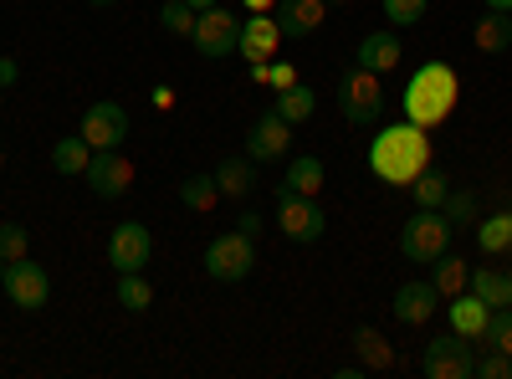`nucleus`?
Here are the masks:
<instances>
[{
	"label": "nucleus",
	"instance_id": "nucleus-32",
	"mask_svg": "<svg viewBox=\"0 0 512 379\" xmlns=\"http://www.w3.org/2000/svg\"><path fill=\"white\" fill-rule=\"evenodd\" d=\"M441 216L451 221V231L456 226H477V195L472 190H451L446 205H441Z\"/></svg>",
	"mask_w": 512,
	"mask_h": 379
},
{
	"label": "nucleus",
	"instance_id": "nucleus-41",
	"mask_svg": "<svg viewBox=\"0 0 512 379\" xmlns=\"http://www.w3.org/2000/svg\"><path fill=\"white\" fill-rule=\"evenodd\" d=\"M154 108L169 113V108H175V93H169V88H154Z\"/></svg>",
	"mask_w": 512,
	"mask_h": 379
},
{
	"label": "nucleus",
	"instance_id": "nucleus-23",
	"mask_svg": "<svg viewBox=\"0 0 512 379\" xmlns=\"http://www.w3.org/2000/svg\"><path fill=\"white\" fill-rule=\"evenodd\" d=\"M410 195H415V205H420V210H441V205H446V195H451V175H446V170H436V164H425V170L410 180Z\"/></svg>",
	"mask_w": 512,
	"mask_h": 379
},
{
	"label": "nucleus",
	"instance_id": "nucleus-46",
	"mask_svg": "<svg viewBox=\"0 0 512 379\" xmlns=\"http://www.w3.org/2000/svg\"><path fill=\"white\" fill-rule=\"evenodd\" d=\"M323 6H349V0H323Z\"/></svg>",
	"mask_w": 512,
	"mask_h": 379
},
{
	"label": "nucleus",
	"instance_id": "nucleus-19",
	"mask_svg": "<svg viewBox=\"0 0 512 379\" xmlns=\"http://www.w3.org/2000/svg\"><path fill=\"white\" fill-rule=\"evenodd\" d=\"M318 190H323V159L297 154L292 170H287V180L277 185V200H287V195H313V200H318Z\"/></svg>",
	"mask_w": 512,
	"mask_h": 379
},
{
	"label": "nucleus",
	"instance_id": "nucleus-44",
	"mask_svg": "<svg viewBox=\"0 0 512 379\" xmlns=\"http://www.w3.org/2000/svg\"><path fill=\"white\" fill-rule=\"evenodd\" d=\"M190 6H195V11H210V6H221V0H190Z\"/></svg>",
	"mask_w": 512,
	"mask_h": 379
},
{
	"label": "nucleus",
	"instance_id": "nucleus-7",
	"mask_svg": "<svg viewBox=\"0 0 512 379\" xmlns=\"http://www.w3.org/2000/svg\"><path fill=\"white\" fill-rule=\"evenodd\" d=\"M420 369L431 379H466L477 374V359H472V339H461V333H446V339H431L420 354Z\"/></svg>",
	"mask_w": 512,
	"mask_h": 379
},
{
	"label": "nucleus",
	"instance_id": "nucleus-22",
	"mask_svg": "<svg viewBox=\"0 0 512 379\" xmlns=\"http://www.w3.org/2000/svg\"><path fill=\"white\" fill-rule=\"evenodd\" d=\"M472 41H477V52H487V57H502V52L512 47V21H507V11H487V16L477 21Z\"/></svg>",
	"mask_w": 512,
	"mask_h": 379
},
{
	"label": "nucleus",
	"instance_id": "nucleus-21",
	"mask_svg": "<svg viewBox=\"0 0 512 379\" xmlns=\"http://www.w3.org/2000/svg\"><path fill=\"white\" fill-rule=\"evenodd\" d=\"M88 164H93V144L88 139H57L52 144V170L57 175H67V180H77V175H88Z\"/></svg>",
	"mask_w": 512,
	"mask_h": 379
},
{
	"label": "nucleus",
	"instance_id": "nucleus-17",
	"mask_svg": "<svg viewBox=\"0 0 512 379\" xmlns=\"http://www.w3.org/2000/svg\"><path fill=\"white\" fill-rule=\"evenodd\" d=\"M323 16H328L323 0H277V26H282V36H313V31L323 26Z\"/></svg>",
	"mask_w": 512,
	"mask_h": 379
},
{
	"label": "nucleus",
	"instance_id": "nucleus-10",
	"mask_svg": "<svg viewBox=\"0 0 512 379\" xmlns=\"http://www.w3.org/2000/svg\"><path fill=\"white\" fill-rule=\"evenodd\" d=\"M277 226L287 241H318L328 231V216L313 195H287V200H277Z\"/></svg>",
	"mask_w": 512,
	"mask_h": 379
},
{
	"label": "nucleus",
	"instance_id": "nucleus-27",
	"mask_svg": "<svg viewBox=\"0 0 512 379\" xmlns=\"http://www.w3.org/2000/svg\"><path fill=\"white\" fill-rule=\"evenodd\" d=\"M287 123H303V118H313V108H318V98H313V88L308 82H292V88H282L277 93V103H272Z\"/></svg>",
	"mask_w": 512,
	"mask_h": 379
},
{
	"label": "nucleus",
	"instance_id": "nucleus-4",
	"mask_svg": "<svg viewBox=\"0 0 512 379\" xmlns=\"http://www.w3.org/2000/svg\"><path fill=\"white\" fill-rule=\"evenodd\" d=\"M379 103H384L379 72H369V67L354 62L344 77H338V108H344L349 123H374V118H379Z\"/></svg>",
	"mask_w": 512,
	"mask_h": 379
},
{
	"label": "nucleus",
	"instance_id": "nucleus-13",
	"mask_svg": "<svg viewBox=\"0 0 512 379\" xmlns=\"http://www.w3.org/2000/svg\"><path fill=\"white\" fill-rule=\"evenodd\" d=\"M149 251H154V241H149V231H144L139 221L113 226V236H108V262H113V272H144Z\"/></svg>",
	"mask_w": 512,
	"mask_h": 379
},
{
	"label": "nucleus",
	"instance_id": "nucleus-15",
	"mask_svg": "<svg viewBox=\"0 0 512 379\" xmlns=\"http://www.w3.org/2000/svg\"><path fill=\"white\" fill-rule=\"evenodd\" d=\"M436 303H441L436 282H405V287L395 292V318L410 323V328H420V323L436 318Z\"/></svg>",
	"mask_w": 512,
	"mask_h": 379
},
{
	"label": "nucleus",
	"instance_id": "nucleus-47",
	"mask_svg": "<svg viewBox=\"0 0 512 379\" xmlns=\"http://www.w3.org/2000/svg\"><path fill=\"white\" fill-rule=\"evenodd\" d=\"M0 164H6V149H0Z\"/></svg>",
	"mask_w": 512,
	"mask_h": 379
},
{
	"label": "nucleus",
	"instance_id": "nucleus-26",
	"mask_svg": "<svg viewBox=\"0 0 512 379\" xmlns=\"http://www.w3.org/2000/svg\"><path fill=\"white\" fill-rule=\"evenodd\" d=\"M436 267V292H441V298H456V292H466V282H472V267H466L461 257H451V251H441V257L431 262Z\"/></svg>",
	"mask_w": 512,
	"mask_h": 379
},
{
	"label": "nucleus",
	"instance_id": "nucleus-28",
	"mask_svg": "<svg viewBox=\"0 0 512 379\" xmlns=\"http://www.w3.org/2000/svg\"><path fill=\"white\" fill-rule=\"evenodd\" d=\"M216 185H221V195H251L256 164H251V159H226L221 170H216Z\"/></svg>",
	"mask_w": 512,
	"mask_h": 379
},
{
	"label": "nucleus",
	"instance_id": "nucleus-2",
	"mask_svg": "<svg viewBox=\"0 0 512 379\" xmlns=\"http://www.w3.org/2000/svg\"><path fill=\"white\" fill-rule=\"evenodd\" d=\"M456 98H461V77L446 67V62H425L410 82H405V118L420 123V129H436V123H446L456 113Z\"/></svg>",
	"mask_w": 512,
	"mask_h": 379
},
{
	"label": "nucleus",
	"instance_id": "nucleus-8",
	"mask_svg": "<svg viewBox=\"0 0 512 379\" xmlns=\"http://www.w3.org/2000/svg\"><path fill=\"white\" fill-rule=\"evenodd\" d=\"M190 41H195L200 57H231L236 41H241V16H231L226 6H210V11H200Z\"/></svg>",
	"mask_w": 512,
	"mask_h": 379
},
{
	"label": "nucleus",
	"instance_id": "nucleus-20",
	"mask_svg": "<svg viewBox=\"0 0 512 379\" xmlns=\"http://www.w3.org/2000/svg\"><path fill=\"white\" fill-rule=\"evenodd\" d=\"M466 287H472L487 308H512V272H502V267H477Z\"/></svg>",
	"mask_w": 512,
	"mask_h": 379
},
{
	"label": "nucleus",
	"instance_id": "nucleus-1",
	"mask_svg": "<svg viewBox=\"0 0 512 379\" xmlns=\"http://www.w3.org/2000/svg\"><path fill=\"white\" fill-rule=\"evenodd\" d=\"M425 164H431V129H420L410 118L379 129V139L369 144V170L384 185H410Z\"/></svg>",
	"mask_w": 512,
	"mask_h": 379
},
{
	"label": "nucleus",
	"instance_id": "nucleus-29",
	"mask_svg": "<svg viewBox=\"0 0 512 379\" xmlns=\"http://www.w3.org/2000/svg\"><path fill=\"white\" fill-rule=\"evenodd\" d=\"M180 200H185L190 210H216V200H221L216 175H185V180H180Z\"/></svg>",
	"mask_w": 512,
	"mask_h": 379
},
{
	"label": "nucleus",
	"instance_id": "nucleus-37",
	"mask_svg": "<svg viewBox=\"0 0 512 379\" xmlns=\"http://www.w3.org/2000/svg\"><path fill=\"white\" fill-rule=\"evenodd\" d=\"M292 82H297L292 62H277V57H272V82H267V88H272V93H282V88H292Z\"/></svg>",
	"mask_w": 512,
	"mask_h": 379
},
{
	"label": "nucleus",
	"instance_id": "nucleus-30",
	"mask_svg": "<svg viewBox=\"0 0 512 379\" xmlns=\"http://www.w3.org/2000/svg\"><path fill=\"white\" fill-rule=\"evenodd\" d=\"M195 21H200V11L190 0H169L159 11V31H169V36H195Z\"/></svg>",
	"mask_w": 512,
	"mask_h": 379
},
{
	"label": "nucleus",
	"instance_id": "nucleus-31",
	"mask_svg": "<svg viewBox=\"0 0 512 379\" xmlns=\"http://www.w3.org/2000/svg\"><path fill=\"white\" fill-rule=\"evenodd\" d=\"M118 303H123L128 313H144V308L154 303V287H149L139 272H118Z\"/></svg>",
	"mask_w": 512,
	"mask_h": 379
},
{
	"label": "nucleus",
	"instance_id": "nucleus-42",
	"mask_svg": "<svg viewBox=\"0 0 512 379\" xmlns=\"http://www.w3.org/2000/svg\"><path fill=\"white\" fill-rule=\"evenodd\" d=\"M241 6L256 16V11H277V0H241Z\"/></svg>",
	"mask_w": 512,
	"mask_h": 379
},
{
	"label": "nucleus",
	"instance_id": "nucleus-33",
	"mask_svg": "<svg viewBox=\"0 0 512 379\" xmlns=\"http://www.w3.org/2000/svg\"><path fill=\"white\" fill-rule=\"evenodd\" d=\"M482 344L512 354V308H492V318H487V328H482Z\"/></svg>",
	"mask_w": 512,
	"mask_h": 379
},
{
	"label": "nucleus",
	"instance_id": "nucleus-11",
	"mask_svg": "<svg viewBox=\"0 0 512 379\" xmlns=\"http://www.w3.org/2000/svg\"><path fill=\"white\" fill-rule=\"evenodd\" d=\"M82 139H88L93 149H118V144L128 139V113H123V103H113V98L93 103L88 113H82Z\"/></svg>",
	"mask_w": 512,
	"mask_h": 379
},
{
	"label": "nucleus",
	"instance_id": "nucleus-14",
	"mask_svg": "<svg viewBox=\"0 0 512 379\" xmlns=\"http://www.w3.org/2000/svg\"><path fill=\"white\" fill-rule=\"evenodd\" d=\"M282 41H287V36H282L277 16H272V11H256V16H246V21H241V41H236V52H241V57H251V62H272Z\"/></svg>",
	"mask_w": 512,
	"mask_h": 379
},
{
	"label": "nucleus",
	"instance_id": "nucleus-6",
	"mask_svg": "<svg viewBox=\"0 0 512 379\" xmlns=\"http://www.w3.org/2000/svg\"><path fill=\"white\" fill-rule=\"evenodd\" d=\"M0 287H6V298H11L21 313H36V308L52 303V277H47V267H41V262H26V257L6 267Z\"/></svg>",
	"mask_w": 512,
	"mask_h": 379
},
{
	"label": "nucleus",
	"instance_id": "nucleus-35",
	"mask_svg": "<svg viewBox=\"0 0 512 379\" xmlns=\"http://www.w3.org/2000/svg\"><path fill=\"white\" fill-rule=\"evenodd\" d=\"M425 6H431V0H384V16H390L395 26H410V21L425 16Z\"/></svg>",
	"mask_w": 512,
	"mask_h": 379
},
{
	"label": "nucleus",
	"instance_id": "nucleus-48",
	"mask_svg": "<svg viewBox=\"0 0 512 379\" xmlns=\"http://www.w3.org/2000/svg\"><path fill=\"white\" fill-rule=\"evenodd\" d=\"M507 257H512V251H507Z\"/></svg>",
	"mask_w": 512,
	"mask_h": 379
},
{
	"label": "nucleus",
	"instance_id": "nucleus-40",
	"mask_svg": "<svg viewBox=\"0 0 512 379\" xmlns=\"http://www.w3.org/2000/svg\"><path fill=\"white\" fill-rule=\"evenodd\" d=\"M251 82H256V88H267V82H272V62H251Z\"/></svg>",
	"mask_w": 512,
	"mask_h": 379
},
{
	"label": "nucleus",
	"instance_id": "nucleus-3",
	"mask_svg": "<svg viewBox=\"0 0 512 379\" xmlns=\"http://www.w3.org/2000/svg\"><path fill=\"white\" fill-rule=\"evenodd\" d=\"M400 251L410 262H436L441 251H451V221L441 216V210H420L415 205V216L400 231Z\"/></svg>",
	"mask_w": 512,
	"mask_h": 379
},
{
	"label": "nucleus",
	"instance_id": "nucleus-34",
	"mask_svg": "<svg viewBox=\"0 0 512 379\" xmlns=\"http://www.w3.org/2000/svg\"><path fill=\"white\" fill-rule=\"evenodd\" d=\"M26 246H31L26 226H16V221H0V262H21V257H26Z\"/></svg>",
	"mask_w": 512,
	"mask_h": 379
},
{
	"label": "nucleus",
	"instance_id": "nucleus-24",
	"mask_svg": "<svg viewBox=\"0 0 512 379\" xmlns=\"http://www.w3.org/2000/svg\"><path fill=\"white\" fill-rule=\"evenodd\" d=\"M354 354H359L364 369H395V349H390V339H384L379 328H359L354 333Z\"/></svg>",
	"mask_w": 512,
	"mask_h": 379
},
{
	"label": "nucleus",
	"instance_id": "nucleus-5",
	"mask_svg": "<svg viewBox=\"0 0 512 379\" xmlns=\"http://www.w3.org/2000/svg\"><path fill=\"white\" fill-rule=\"evenodd\" d=\"M251 267H256V241L241 236V231H226L205 246V272L216 282H241Z\"/></svg>",
	"mask_w": 512,
	"mask_h": 379
},
{
	"label": "nucleus",
	"instance_id": "nucleus-16",
	"mask_svg": "<svg viewBox=\"0 0 512 379\" xmlns=\"http://www.w3.org/2000/svg\"><path fill=\"white\" fill-rule=\"evenodd\" d=\"M446 313H451V333H461V339H482V328H487V318H492V308L477 298L472 287L456 292V298L446 303Z\"/></svg>",
	"mask_w": 512,
	"mask_h": 379
},
{
	"label": "nucleus",
	"instance_id": "nucleus-36",
	"mask_svg": "<svg viewBox=\"0 0 512 379\" xmlns=\"http://www.w3.org/2000/svg\"><path fill=\"white\" fill-rule=\"evenodd\" d=\"M477 374L482 379H512V354H502V349H492L482 364H477Z\"/></svg>",
	"mask_w": 512,
	"mask_h": 379
},
{
	"label": "nucleus",
	"instance_id": "nucleus-9",
	"mask_svg": "<svg viewBox=\"0 0 512 379\" xmlns=\"http://www.w3.org/2000/svg\"><path fill=\"white\" fill-rule=\"evenodd\" d=\"M82 180H88V190L98 200H118V195H128V185H134V159L118 154V149H98Z\"/></svg>",
	"mask_w": 512,
	"mask_h": 379
},
{
	"label": "nucleus",
	"instance_id": "nucleus-38",
	"mask_svg": "<svg viewBox=\"0 0 512 379\" xmlns=\"http://www.w3.org/2000/svg\"><path fill=\"white\" fill-rule=\"evenodd\" d=\"M21 82V62L16 57H0V88H16Z\"/></svg>",
	"mask_w": 512,
	"mask_h": 379
},
{
	"label": "nucleus",
	"instance_id": "nucleus-45",
	"mask_svg": "<svg viewBox=\"0 0 512 379\" xmlns=\"http://www.w3.org/2000/svg\"><path fill=\"white\" fill-rule=\"evenodd\" d=\"M88 6H118V0H88Z\"/></svg>",
	"mask_w": 512,
	"mask_h": 379
},
{
	"label": "nucleus",
	"instance_id": "nucleus-18",
	"mask_svg": "<svg viewBox=\"0 0 512 379\" xmlns=\"http://www.w3.org/2000/svg\"><path fill=\"white\" fill-rule=\"evenodd\" d=\"M400 57H405V52H400V36H395V31H369V36L359 41V67H369V72H379V77L395 72Z\"/></svg>",
	"mask_w": 512,
	"mask_h": 379
},
{
	"label": "nucleus",
	"instance_id": "nucleus-12",
	"mask_svg": "<svg viewBox=\"0 0 512 379\" xmlns=\"http://www.w3.org/2000/svg\"><path fill=\"white\" fill-rule=\"evenodd\" d=\"M287 139H292V123L272 108V113H262V118L246 129V159H251V164L282 159V154H287Z\"/></svg>",
	"mask_w": 512,
	"mask_h": 379
},
{
	"label": "nucleus",
	"instance_id": "nucleus-43",
	"mask_svg": "<svg viewBox=\"0 0 512 379\" xmlns=\"http://www.w3.org/2000/svg\"><path fill=\"white\" fill-rule=\"evenodd\" d=\"M487 11H512V0H482Z\"/></svg>",
	"mask_w": 512,
	"mask_h": 379
},
{
	"label": "nucleus",
	"instance_id": "nucleus-39",
	"mask_svg": "<svg viewBox=\"0 0 512 379\" xmlns=\"http://www.w3.org/2000/svg\"><path fill=\"white\" fill-rule=\"evenodd\" d=\"M236 231L256 241V236H262V216H251V210H246V216H236Z\"/></svg>",
	"mask_w": 512,
	"mask_h": 379
},
{
	"label": "nucleus",
	"instance_id": "nucleus-49",
	"mask_svg": "<svg viewBox=\"0 0 512 379\" xmlns=\"http://www.w3.org/2000/svg\"><path fill=\"white\" fill-rule=\"evenodd\" d=\"M0 93H6V88H0Z\"/></svg>",
	"mask_w": 512,
	"mask_h": 379
},
{
	"label": "nucleus",
	"instance_id": "nucleus-25",
	"mask_svg": "<svg viewBox=\"0 0 512 379\" xmlns=\"http://www.w3.org/2000/svg\"><path fill=\"white\" fill-rule=\"evenodd\" d=\"M477 241H482L487 257H507L512 251V210H497V216L477 221Z\"/></svg>",
	"mask_w": 512,
	"mask_h": 379
}]
</instances>
